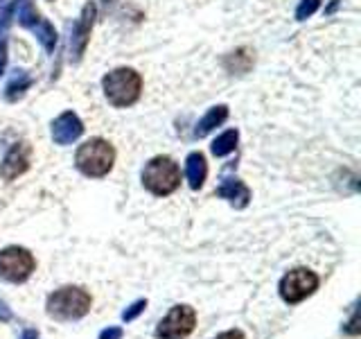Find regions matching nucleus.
I'll return each instance as SVG.
<instances>
[{"label":"nucleus","mask_w":361,"mask_h":339,"mask_svg":"<svg viewBox=\"0 0 361 339\" xmlns=\"http://www.w3.org/2000/svg\"><path fill=\"white\" fill-rule=\"evenodd\" d=\"M104 95L113 107H131L138 102L142 90V79L133 68H116L104 79H102Z\"/></svg>","instance_id":"nucleus-1"},{"label":"nucleus","mask_w":361,"mask_h":339,"mask_svg":"<svg viewBox=\"0 0 361 339\" xmlns=\"http://www.w3.org/2000/svg\"><path fill=\"white\" fill-rule=\"evenodd\" d=\"M90 305H93V299H90L86 290L68 285L50 294L45 308H48V314L54 316L56 321H75L88 314Z\"/></svg>","instance_id":"nucleus-2"},{"label":"nucleus","mask_w":361,"mask_h":339,"mask_svg":"<svg viewBox=\"0 0 361 339\" xmlns=\"http://www.w3.org/2000/svg\"><path fill=\"white\" fill-rule=\"evenodd\" d=\"M113 163H116V150L104 138H90L75 154V165L86 177H95V179L106 177Z\"/></svg>","instance_id":"nucleus-3"},{"label":"nucleus","mask_w":361,"mask_h":339,"mask_svg":"<svg viewBox=\"0 0 361 339\" xmlns=\"http://www.w3.org/2000/svg\"><path fill=\"white\" fill-rule=\"evenodd\" d=\"M142 186L156 197H167L180 186V170L169 156H156L142 170Z\"/></svg>","instance_id":"nucleus-4"},{"label":"nucleus","mask_w":361,"mask_h":339,"mask_svg":"<svg viewBox=\"0 0 361 339\" xmlns=\"http://www.w3.org/2000/svg\"><path fill=\"white\" fill-rule=\"evenodd\" d=\"M316 290H319V276H316L312 269H305V267L291 269L289 274H285L280 280V297L289 305L305 301L307 297H312Z\"/></svg>","instance_id":"nucleus-5"},{"label":"nucleus","mask_w":361,"mask_h":339,"mask_svg":"<svg viewBox=\"0 0 361 339\" xmlns=\"http://www.w3.org/2000/svg\"><path fill=\"white\" fill-rule=\"evenodd\" d=\"M37 269V260L23 246H7L0 251V278L9 282H25Z\"/></svg>","instance_id":"nucleus-6"},{"label":"nucleus","mask_w":361,"mask_h":339,"mask_svg":"<svg viewBox=\"0 0 361 339\" xmlns=\"http://www.w3.org/2000/svg\"><path fill=\"white\" fill-rule=\"evenodd\" d=\"M197 326V312L190 305H174L156 328L158 339H185Z\"/></svg>","instance_id":"nucleus-7"},{"label":"nucleus","mask_w":361,"mask_h":339,"mask_svg":"<svg viewBox=\"0 0 361 339\" xmlns=\"http://www.w3.org/2000/svg\"><path fill=\"white\" fill-rule=\"evenodd\" d=\"M16 18L23 28L32 30L37 34V39L41 41V45L48 52L54 50L56 45V30L52 28V23H48L43 16H39V11L34 9L32 0H18L16 3Z\"/></svg>","instance_id":"nucleus-8"},{"label":"nucleus","mask_w":361,"mask_h":339,"mask_svg":"<svg viewBox=\"0 0 361 339\" xmlns=\"http://www.w3.org/2000/svg\"><path fill=\"white\" fill-rule=\"evenodd\" d=\"M95 3H86L79 18L73 23V30H71V59L77 64L82 61V56L86 54L88 48V41H90V30H93V23H95Z\"/></svg>","instance_id":"nucleus-9"},{"label":"nucleus","mask_w":361,"mask_h":339,"mask_svg":"<svg viewBox=\"0 0 361 339\" xmlns=\"http://www.w3.org/2000/svg\"><path fill=\"white\" fill-rule=\"evenodd\" d=\"M32 163V147L27 143H16L5 154L3 163H0V177L5 181H14L20 174H25Z\"/></svg>","instance_id":"nucleus-10"},{"label":"nucleus","mask_w":361,"mask_h":339,"mask_svg":"<svg viewBox=\"0 0 361 339\" xmlns=\"http://www.w3.org/2000/svg\"><path fill=\"white\" fill-rule=\"evenodd\" d=\"M84 133V124L77 118V113L66 111L52 122V141L56 145H71Z\"/></svg>","instance_id":"nucleus-11"},{"label":"nucleus","mask_w":361,"mask_h":339,"mask_svg":"<svg viewBox=\"0 0 361 339\" xmlns=\"http://www.w3.org/2000/svg\"><path fill=\"white\" fill-rule=\"evenodd\" d=\"M217 197L228 199L235 208H246L248 201H251V190L240 179H224V184L217 188Z\"/></svg>","instance_id":"nucleus-12"},{"label":"nucleus","mask_w":361,"mask_h":339,"mask_svg":"<svg viewBox=\"0 0 361 339\" xmlns=\"http://www.w3.org/2000/svg\"><path fill=\"white\" fill-rule=\"evenodd\" d=\"M185 172H188V184L192 190H199L203 186V181L208 177V163L206 156L201 152H192L185 161Z\"/></svg>","instance_id":"nucleus-13"},{"label":"nucleus","mask_w":361,"mask_h":339,"mask_svg":"<svg viewBox=\"0 0 361 339\" xmlns=\"http://www.w3.org/2000/svg\"><path fill=\"white\" fill-rule=\"evenodd\" d=\"M226 118H228V107L226 105H217L212 107L206 116H203L197 127H195V138H203V136H208L214 127H219L221 122H226Z\"/></svg>","instance_id":"nucleus-14"},{"label":"nucleus","mask_w":361,"mask_h":339,"mask_svg":"<svg viewBox=\"0 0 361 339\" xmlns=\"http://www.w3.org/2000/svg\"><path fill=\"white\" fill-rule=\"evenodd\" d=\"M30 86H32V77L25 71H16L14 75H11L9 82H7V86H5V97L9 102H16L18 97L25 95V90Z\"/></svg>","instance_id":"nucleus-15"},{"label":"nucleus","mask_w":361,"mask_h":339,"mask_svg":"<svg viewBox=\"0 0 361 339\" xmlns=\"http://www.w3.org/2000/svg\"><path fill=\"white\" fill-rule=\"evenodd\" d=\"M224 66H226V71L237 73V75H244V73H248V68L253 66V54L248 52L246 48L237 50V52H231L228 56H226Z\"/></svg>","instance_id":"nucleus-16"},{"label":"nucleus","mask_w":361,"mask_h":339,"mask_svg":"<svg viewBox=\"0 0 361 339\" xmlns=\"http://www.w3.org/2000/svg\"><path fill=\"white\" fill-rule=\"evenodd\" d=\"M237 141H240V133H237L235 129L224 131L221 136H217V138H214V143H212V154L214 156H226V154L235 152Z\"/></svg>","instance_id":"nucleus-17"},{"label":"nucleus","mask_w":361,"mask_h":339,"mask_svg":"<svg viewBox=\"0 0 361 339\" xmlns=\"http://www.w3.org/2000/svg\"><path fill=\"white\" fill-rule=\"evenodd\" d=\"M16 3L18 0H0V30H5L11 23V16L16 11Z\"/></svg>","instance_id":"nucleus-18"},{"label":"nucleus","mask_w":361,"mask_h":339,"mask_svg":"<svg viewBox=\"0 0 361 339\" xmlns=\"http://www.w3.org/2000/svg\"><path fill=\"white\" fill-rule=\"evenodd\" d=\"M321 7V0H300V5L296 9V18L298 20H305L316 14V9Z\"/></svg>","instance_id":"nucleus-19"},{"label":"nucleus","mask_w":361,"mask_h":339,"mask_svg":"<svg viewBox=\"0 0 361 339\" xmlns=\"http://www.w3.org/2000/svg\"><path fill=\"white\" fill-rule=\"evenodd\" d=\"M145 308H147V301H145V299L135 301V303H131L129 308L122 312V319H124V321H133L140 312H145Z\"/></svg>","instance_id":"nucleus-20"},{"label":"nucleus","mask_w":361,"mask_h":339,"mask_svg":"<svg viewBox=\"0 0 361 339\" xmlns=\"http://www.w3.org/2000/svg\"><path fill=\"white\" fill-rule=\"evenodd\" d=\"M5 66H7V39L0 34V75L5 73Z\"/></svg>","instance_id":"nucleus-21"},{"label":"nucleus","mask_w":361,"mask_h":339,"mask_svg":"<svg viewBox=\"0 0 361 339\" xmlns=\"http://www.w3.org/2000/svg\"><path fill=\"white\" fill-rule=\"evenodd\" d=\"M122 328H106V331L99 333V339H122Z\"/></svg>","instance_id":"nucleus-22"},{"label":"nucleus","mask_w":361,"mask_h":339,"mask_svg":"<svg viewBox=\"0 0 361 339\" xmlns=\"http://www.w3.org/2000/svg\"><path fill=\"white\" fill-rule=\"evenodd\" d=\"M214 339H246V337H244V333H242V331H226V333L217 335Z\"/></svg>","instance_id":"nucleus-23"},{"label":"nucleus","mask_w":361,"mask_h":339,"mask_svg":"<svg viewBox=\"0 0 361 339\" xmlns=\"http://www.w3.org/2000/svg\"><path fill=\"white\" fill-rule=\"evenodd\" d=\"M11 316L14 314H11V310L7 308V303L0 299V321H11Z\"/></svg>","instance_id":"nucleus-24"},{"label":"nucleus","mask_w":361,"mask_h":339,"mask_svg":"<svg viewBox=\"0 0 361 339\" xmlns=\"http://www.w3.org/2000/svg\"><path fill=\"white\" fill-rule=\"evenodd\" d=\"M357 323H359V316H357V312H355V314H353V319H350V323H348V328H345V333H348V335H359Z\"/></svg>","instance_id":"nucleus-25"},{"label":"nucleus","mask_w":361,"mask_h":339,"mask_svg":"<svg viewBox=\"0 0 361 339\" xmlns=\"http://www.w3.org/2000/svg\"><path fill=\"white\" fill-rule=\"evenodd\" d=\"M20 339H39V333L37 331H23Z\"/></svg>","instance_id":"nucleus-26"}]
</instances>
